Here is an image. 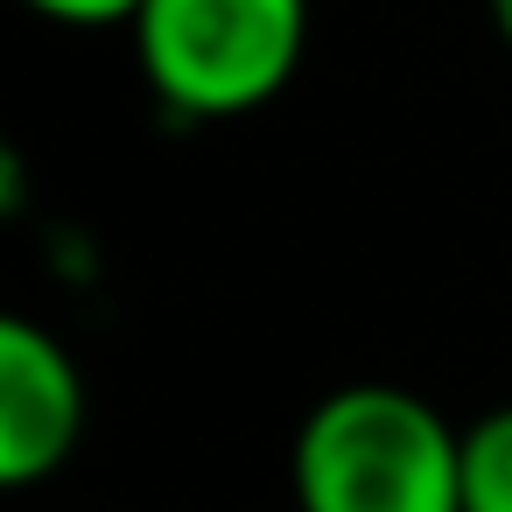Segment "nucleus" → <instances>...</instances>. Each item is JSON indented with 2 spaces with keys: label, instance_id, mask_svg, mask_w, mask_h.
I'll list each match as a JSON object with an SVG mask.
<instances>
[{
  "label": "nucleus",
  "instance_id": "nucleus-2",
  "mask_svg": "<svg viewBox=\"0 0 512 512\" xmlns=\"http://www.w3.org/2000/svg\"><path fill=\"white\" fill-rule=\"evenodd\" d=\"M127 36L176 120H246L302 71L309 0H141Z\"/></svg>",
  "mask_w": 512,
  "mask_h": 512
},
{
  "label": "nucleus",
  "instance_id": "nucleus-3",
  "mask_svg": "<svg viewBox=\"0 0 512 512\" xmlns=\"http://www.w3.org/2000/svg\"><path fill=\"white\" fill-rule=\"evenodd\" d=\"M85 435V379L78 358L29 316L0 323V484L29 491L71 463Z\"/></svg>",
  "mask_w": 512,
  "mask_h": 512
},
{
  "label": "nucleus",
  "instance_id": "nucleus-1",
  "mask_svg": "<svg viewBox=\"0 0 512 512\" xmlns=\"http://www.w3.org/2000/svg\"><path fill=\"white\" fill-rule=\"evenodd\" d=\"M295 512H463V428L414 386L358 379L295 428Z\"/></svg>",
  "mask_w": 512,
  "mask_h": 512
},
{
  "label": "nucleus",
  "instance_id": "nucleus-6",
  "mask_svg": "<svg viewBox=\"0 0 512 512\" xmlns=\"http://www.w3.org/2000/svg\"><path fill=\"white\" fill-rule=\"evenodd\" d=\"M484 8H491V29H498L505 50H512V0H484Z\"/></svg>",
  "mask_w": 512,
  "mask_h": 512
},
{
  "label": "nucleus",
  "instance_id": "nucleus-5",
  "mask_svg": "<svg viewBox=\"0 0 512 512\" xmlns=\"http://www.w3.org/2000/svg\"><path fill=\"white\" fill-rule=\"evenodd\" d=\"M22 8L57 29H127L141 15V0H22Z\"/></svg>",
  "mask_w": 512,
  "mask_h": 512
},
{
  "label": "nucleus",
  "instance_id": "nucleus-4",
  "mask_svg": "<svg viewBox=\"0 0 512 512\" xmlns=\"http://www.w3.org/2000/svg\"><path fill=\"white\" fill-rule=\"evenodd\" d=\"M463 512H512V407L463 428Z\"/></svg>",
  "mask_w": 512,
  "mask_h": 512
}]
</instances>
